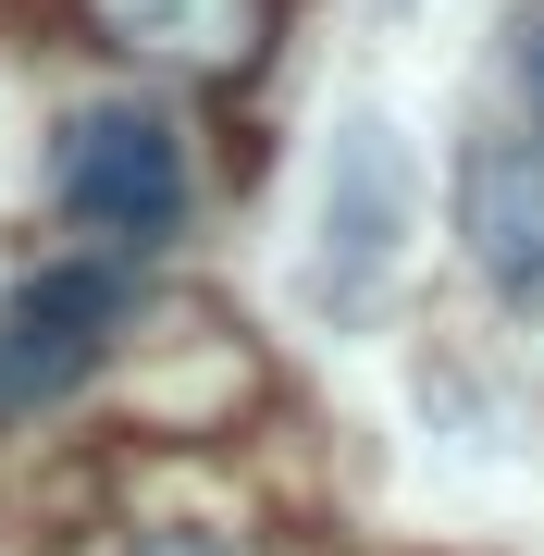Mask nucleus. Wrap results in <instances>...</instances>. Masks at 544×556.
Wrapping results in <instances>:
<instances>
[{
    "label": "nucleus",
    "mask_w": 544,
    "mask_h": 556,
    "mask_svg": "<svg viewBox=\"0 0 544 556\" xmlns=\"http://www.w3.org/2000/svg\"><path fill=\"white\" fill-rule=\"evenodd\" d=\"M50 211L75 223V260H112V273L162 260V248L186 236V211H199L186 124L149 112V100H87V112H62V137H50Z\"/></svg>",
    "instance_id": "f257e3e1"
},
{
    "label": "nucleus",
    "mask_w": 544,
    "mask_h": 556,
    "mask_svg": "<svg viewBox=\"0 0 544 556\" xmlns=\"http://www.w3.org/2000/svg\"><path fill=\"white\" fill-rule=\"evenodd\" d=\"M112 556H211V544H186V532H137V544H112Z\"/></svg>",
    "instance_id": "0eeeda50"
},
{
    "label": "nucleus",
    "mask_w": 544,
    "mask_h": 556,
    "mask_svg": "<svg viewBox=\"0 0 544 556\" xmlns=\"http://www.w3.org/2000/svg\"><path fill=\"white\" fill-rule=\"evenodd\" d=\"M408 260V149L383 112H346L334 124V161H322V248H309V298L334 321H359Z\"/></svg>",
    "instance_id": "7ed1b4c3"
},
{
    "label": "nucleus",
    "mask_w": 544,
    "mask_h": 556,
    "mask_svg": "<svg viewBox=\"0 0 544 556\" xmlns=\"http://www.w3.org/2000/svg\"><path fill=\"white\" fill-rule=\"evenodd\" d=\"M124 50L186 62V75H248L273 50V0H87Z\"/></svg>",
    "instance_id": "39448f33"
},
{
    "label": "nucleus",
    "mask_w": 544,
    "mask_h": 556,
    "mask_svg": "<svg viewBox=\"0 0 544 556\" xmlns=\"http://www.w3.org/2000/svg\"><path fill=\"white\" fill-rule=\"evenodd\" d=\"M495 124H520V137L544 149V0L507 13V38H495Z\"/></svg>",
    "instance_id": "423d86ee"
},
{
    "label": "nucleus",
    "mask_w": 544,
    "mask_h": 556,
    "mask_svg": "<svg viewBox=\"0 0 544 556\" xmlns=\"http://www.w3.org/2000/svg\"><path fill=\"white\" fill-rule=\"evenodd\" d=\"M458 248L507 309H544V149L495 112L458 149Z\"/></svg>",
    "instance_id": "20e7f679"
},
{
    "label": "nucleus",
    "mask_w": 544,
    "mask_h": 556,
    "mask_svg": "<svg viewBox=\"0 0 544 556\" xmlns=\"http://www.w3.org/2000/svg\"><path fill=\"white\" fill-rule=\"evenodd\" d=\"M124 309H137V273H112V260H50V273H25L13 298H0V433L75 396L112 358Z\"/></svg>",
    "instance_id": "f03ea898"
}]
</instances>
